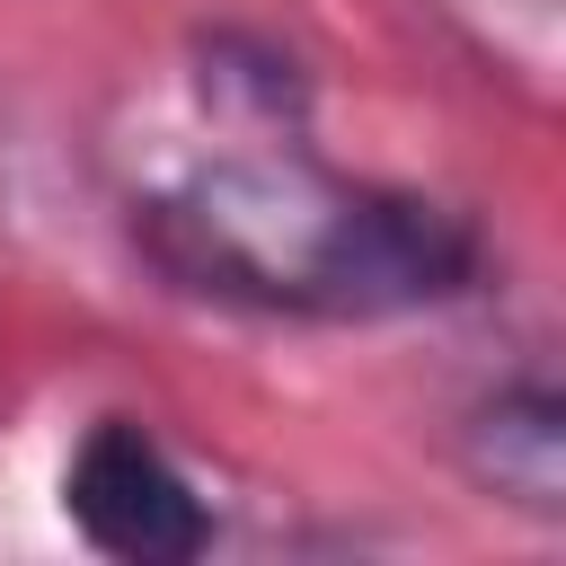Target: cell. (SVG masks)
I'll return each instance as SVG.
<instances>
[{
    "label": "cell",
    "mask_w": 566,
    "mask_h": 566,
    "mask_svg": "<svg viewBox=\"0 0 566 566\" xmlns=\"http://www.w3.org/2000/svg\"><path fill=\"white\" fill-rule=\"evenodd\" d=\"M133 195V248L203 301L265 318H398L478 283V230L424 195L327 168L283 106Z\"/></svg>",
    "instance_id": "6da1fadb"
},
{
    "label": "cell",
    "mask_w": 566,
    "mask_h": 566,
    "mask_svg": "<svg viewBox=\"0 0 566 566\" xmlns=\"http://www.w3.org/2000/svg\"><path fill=\"white\" fill-rule=\"evenodd\" d=\"M62 513L97 557L124 566H186L212 548V504L186 478V460L133 424V416H97L62 469Z\"/></svg>",
    "instance_id": "7a4b0ae2"
},
{
    "label": "cell",
    "mask_w": 566,
    "mask_h": 566,
    "mask_svg": "<svg viewBox=\"0 0 566 566\" xmlns=\"http://www.w3.org/2000/svg\"><path fill=\"white\" fill-rule=\"evenodd\" d=\"M460 460L495 504H522L539 522L566 513V407L548 371H513L495 380L469 416H460Z\"/></svg>",
    "instance_id": "3957f363"
}]
</instances>
